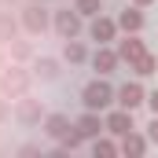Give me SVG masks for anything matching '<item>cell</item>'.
<instances>
[{
  "label": "cell",
  "mask_w": 158,
  "mask_h": 158,
  "mask_svg": "<svg viewBox=\"0 0 158 158\" xmlns=\"http://www.w3.org/2000/svg\"><path fill=\"white\" fill-rule=\"evenodd\" d=\"M33 74L44 77V81H52L55 74H59V63H55V59H37V63H33Z\"/></svg>",
  "instance_id": "obj_17"
},
{
  "label": "cell",
  "mask_w": 158,
  "mask_h": 158,
  "mask_svg": "<svg viewBox=\"0 0 158 158\" xmlns=\"http://www.w3.org/2000/svg\"><path fill=\"white\" fill-rule=\"evenodd\" d=\"M132 4H136V7H151L155 0H132Z\"/></svg>",
  "instance_id": "obj_24"
},
{
  "label": "cell",
  "mask_w": 158,
  "mask_h": 158,
  "mask_svg": "<svg viewBox=\"0 0 158 158\" xmlns=\"http://www.w3.org/2000/svg\"><path fill=\"white\" fill-rule=\"evenodd\" d=\"M114 99H118V92H114L107 81H99V77H96V81H88V85H85V92H81V103H85V110H107Z\"/></svg>",
  "instance_id": "obj_1"
},
{
  "label": "cell",
  "mask_w": 158,
  "mask_h": 158,
  "mask_svg": "<svg viewBox=\"0 0 158 158\" xmlns=\"http://www.w3.org/2000/svg\"><path fill=\"white\" fill-rule=\"evenodd\" d=\"M140 103H147V92H143V85H140V81H129V85H121V88H118V107L136 110Z\"/></svg>",
  "instance_id": "obj_4"
},
{
  "label": "cell",
  "mask_w": 158,
  "mask_h": 158,
  "mask_svg": "<svg viewBox=\"0 0 158 158\" xmlns=\"http://www.w3.org/2000/svg\"><path fill=\"white\" fill-rule=\"evenodd\" d=\"M118 151H121V155L140 158L143 151H147V136H140V132H125V136H121V143H118Z\"/></svg>",
  "instance_id": "obj_13"
},
{
  "label": "cell",
  "mask_w": 158,
  "mask_h": 158,
  "mask_svg": "<svg viewBox=\"0 0 158 158\" xmlns=\"http://www.w3.org/2000/svg\"><path fill=\"white\" fill-rule=\"evenodd\" d=\"M37 4H44V0H37Z\"/></svg>",
  "instance_id": "obj_25"
},
{
  "label": "cell",
  "mask_w": 158,
  "mask_h": 158,
  "mask_svg": "<svg viewBox=\"0 0 158 158\" xmlns=\"http://www.w3.org/2000/svg\"><path fill=\"white\" fill-rule=\"evenodd\" d=\"M74 129H77L85 140H96V136H99V129H103V121H99V110H85V114L74 121Z\"/></svg>",
  "instance_id": "obj_10"
},
{
  "label": "cell",
  "mask_w": 158,
  "mask_h": 158,
  "mask_svg": "<svg viewBox=\"0 0 158 158\" xmlns=\"http://www.w3.org/2000/svg\"><path fill=\"white\" fill-rule=\"evenodd\" d=\"M26 88H30V74H26L22 66H11V70H4V74H0V92H4V96L22 99V96H26Z\"/></svg>",
  "instance_id": "obj_2"
},
{
  "label": "cell",
  "mask_w": 158,
  "mask_h": 158,
  "mask_svg": "<svg viewBox=\"0 0 158 158\" xmlns=\"http://www.w3.org/2000/svg\"><path fill=\"white\" fill-rule=\"evenodd\" d=\"M147 107H151V114H158V88L147 92Z\"/></svg>",
  "instance_id": "obj_23"
},
{
  "label": "cell",
  "mask_w": 158,
  "mask_h": 158,
  "mask_svg": "<svg viewBox=\"0 0 158 158\" xmlns=\"http://www.w3.org/2000/svg\"><path fill=\"white\" fill-rule=\"evenodd\" d=\"M70 129H74V125H70L66 114H48V118H44V136H52V140H63Z\"/></svg>",
  "instance_id": "obj_12"
},
{
  "label": "cell",
  "mask_w": 158,
  "mask_h": 158,
  "mask_svg": "<svg viewBox=\"0 0 158 158\" xmlns=\"http://www.w3.org/2000/svg\"><path fill=\"white\" fill-rule=\"evenodd\" d=\"M63 59L77 66V63H85V59H88V48H85V44H81L77 37H70L66 44H63Z\"/></svg>",
  "instance_id": "obj_15"
},
{
  "label": "cell",
  "mask_w": 158,
  "mask_h": 158,
  "mask_svg": "<svg viewBox=\"0 0 158 158\" xmlns=\"http://www.w3.org/2000/svg\"><path fill=\"white\" fill-rule=\"evenodd\" d=\"M15 37V22H7V15H0V40Z\"/></svg>",
  "instance_id": "obj_20"
},
{
  "label": "cell",
  "mask_w": 158,
  "mask_h": 158,
  "mask_svg": "<svg viewBox=\"0 0 158 158\" xmlns=\"http://www.w3.org/2000/svg\"><path fill=\"white\" fill-rule=\"evenodd\" d=\"M147 140H151V143H158V114L151 118V125H147Z\"/></svg>",
  "instance_id": "obj_22"
},
{
  "label": "cell",
  "mask_w": 158,
  "mask_h": 158,
  "mask_svg": "<svg viewBox=\"0 0 158 158\" xmlns=\"http://www.w3.org/2000/svg\"><path fill=\"white\" fill-rule=\"evenodd\" d=\"M55 33L63 40H70V37H77L81 33V15H77V7L74 11H55Z\"/></svg>",
  "instance_id": "obj_5"
},
{
  "label": "cell",
  "mask_w": 158,
  "mask_h": 158,
  "mask_svg": "<svg viewBox=\"0 0 158 158\" xmlns=\"http://www.w3.org/2000/svg\"><path fill=\"white\" fill-rule=\"evenodd\" d=\"M15 118L22 121V125H37L40 121V103L37 99H22V103L15 107Z\"/></svg>",
  "instance_id": "obj_14"
},
{
  "label": "cell",
  "mask_w": 158,
  "mask_h": 158,
  "mask_svg": "<svg viewBox=\"0 0 158 158\" xmlns=\"http://www.w3.org/2000/svg\"><path fill=\"white\" fill-rule=\"evenodd\" d=\"M118 63H121L118 48H99V52L92 55V66H96L99 74H114V70H118Z\"/></svg>",
  "instance_id": "obj_11"
},
{
  "label": "cell",
  "mask_w": 158,
  "mask_h": 158,
  "mask_svg": "<svg viewBox=\"0 0 158 158\" xmlns=\"http://www.w3.org/2000/svg\"><path fill=\"white\" fill-rule=\"evenodd\" d=\"M74 7H77V15H92V19L103 11V7H99V0H77Z\"/></svg>",
  "instance_id": "obj_19"
},
{
  "label": "cell",
  "mask_w": 158,
  "mask_h": 158,
  "mask_svg": "<svg viewBox=\"0 0 158 158\" xmlns=\"http://www.w3.org/2000/svg\"><path fill=\"white\" fill-rule=\"evenodd\" d=\"M88 33H92V40L107 44V40H114V37H118V19H107V15H96V19H92V26H88Z\"/></svg>",
  "instance_id": "obj_6"
},
{
  "label": "cell",
  "mask_w": 158,
  "mask_h": 158,
  "mask_svg": "<svg viewBox=\"0 0 158 158\" xmlns=\"http://www.w3.org/2000/svg\"><path fill=\"white\" fill-rule=\"evenodd\" d=\"M11 55H15V59H26V55H30V44H26V40H15V44H11Z\"/></svg>",
  "instance_id": "obj_21"
},
{
  "label": "cell",
  "mask_w": 158,
  "mask_h": 158,
  "mask_svg": "<svg viewBox=\"0 0 158 158\" xmlns=\"http://www.w3.org/2000/svg\"><path fill=\"white\" fill-rule=\"evenodd\" d=\"M129 70H132L136 77H151V74H158V59H155V55H143V59H136Z\"/></svg>",
  "instance_id": "obj_16"
},
{
  "label": "cell",
  "mask_w": 158,
  "mask_h": 158,
  "mask_svg": "<svg viewBox=\"0 0 158 158\" xmlns=\"http://www.w3.org/2000/svg\"><path fill=\"white\" fill-rule=\"evenodd\" d=\"M22 26H26V30H30V33H33V37H40V33H44V30H48V11H44V7H40L37 0H33V4H30V7H26V15H22Z\"/></svg>",
  "instance_id": "obj_7"
},
{
  "label": "cell",
  "mask_w": 158,
  "mask_h": 158,
  "mask_svg": "<svg viewBox=\"0 0 158 158\" xmlns=\"http://www.w3.org/2000/svg\"><path fill=\"white\" fill-rule=\"evenodd\" d=\"M118 55H121V63H136V59H143L147 55V48H143V40H136V33H129L125 40H118Z\"/></svg>",
  "instance_id": "obj_8"
},
{
  "label": "cell",
  "mask_w": 158,
  "mask_h": 158,
  "mask_svg": "<svg viewBox=\"0 0 158 158\" xmlns=\"http://www.w3.org/2000/svg\"><path fill=\"white\" fill-rule=\"evenodd\" d=\"M103 129H107V132H114V136H125V132H132V129H136V125H132V110H125V107L110 110V114L103 118Z\"/></svg>",
  "instance_id": "obj_3"
},
{
  "label": "cell",
  "mask_w": 158,
  "mask_h": 158,
  "mask_svg": "<svg viewBox=\"0 0 158 158\" xmlns=\"http://www.w3.org/2000/svg\"><path fill=\"white\" fill-rule=\"evenodd\" d=\"M118 30H125V33H140V30H143V11H140L136 4L118 11Z\"/></svg>",
  "instance_id": "obj_9"
},
{
  "label": "cell",
  "mask_w": 158,
  "mask_h": 158,
  "mask_svg": "<svg viewBox=\"0 0 158 158\" xmlns=\"http://www.w3.org/2000/svg\"><path fill=\"white\" fill-rule=\"evenodd\" d=\"M92 155H96V158H114V155H118V143H114V140H99V136H96Z\"/></svg>",
  "instance_id": "obj_18"
}]
</instances>
